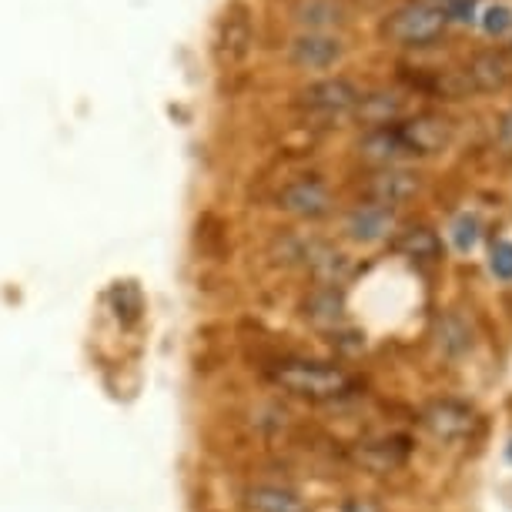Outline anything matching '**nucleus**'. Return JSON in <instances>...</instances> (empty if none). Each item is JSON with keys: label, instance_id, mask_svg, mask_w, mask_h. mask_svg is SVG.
I'll return each mask as SVG.
<instances>
[{"label": "nucleus", "instance_id": "f257e3e1", "mask_svg": "<svg viewBox=\"0 0 512 512\" xmlns=\"http://www.w3.org/2000/svg\"><path fill=\"white\" fill-rule=\"evenodd\" d=\"M272 379L282 385V392L295 395V399H305V402H318V405L342 402V399H349V395H355V379L342 365H332V362L288 359L275 365Z\"/></svg>", "mask_w": 512, "mask_h": 512}, {"label": "nucleus", "instance_id": "f03ea898", "mask_svg": "<svg viewBox=\"0 0 512 512\" xmlns=\"http://www.w3.org/2000/svg\"><path fill=\"white\" fill-rule=\"evenodd\" d=\"M449 17L442 7L432 4H405L382 21V37L399 47H425L439 41Z\"/></svg>", "mask_w": 512, "mask_h": 512}, {"label": "nucleus", "instance_id": "7ed1b4c3", "mask_svg": "<svg viewBox=\"0 0 512 512\" xmlns=\"http://www.w3.org/2000/svg\"><path fill=\"white\" fill-rule=\"evenodd\" d=\"M255 44V27H251V11L241 0H231V4L221 11L218 31H215V54L221 64H241Z\"/></svg>", "mask_w": 512, "mask_h": 512}, {"label": "nucleus", "instance_id": "20e7f679", "mask_svg": "<svg viewBox=\"0 0 512 512\" xmlns=\"http://www.w3.org/2000/svg\"><path fill=\"white\" fill-rule=\"evenodd\" d=\"M362 91L355 88L345 77H325V81L308 84L302 91V108L312 114H325V118H342V114H352L355 104H359Z\"/></svg>", "mask_w": 512, "mask_h": 512}, {"label": "nucleus", "instance_id": "39448f33", "mask_svg": "<svg viewBox=\"0 0 512 512\" xmlns=\"http://www.w3.org/2000/svg\"><path fill=\"white\" fill-rule=\"evenodd\" d=\"M422 425L442 442H459L476 429V412L459 399H439L422 409Z\"/></svg>", "mask_w": 512, "mask_h": 512}, {"label": "nucleus", "instance_id": "423d86ee", "mask_svg": "<svg viewBox=\"0 0 512 512\" xmlns=\"http://www.w3.org/2000/svg\"><path fill=\"white\" fill-rule=\"evenodd\" d=\"M399 134L409 148V158H425V154H436L452 141V124L439 114H415V118L399 121Z\"/></svg>", "mask_w": 512, "mask_h": 512}, {"label": "nucleus", "instance_id": "0eeeda50", "mask_svg": "<svg viewBox=\"0 0 512 512\" xmlns=\"http://www.w3.org/2000/svg\"><path fill=\"white\" fill-rule=\"evenodd\" d=\"M278 208L295 218H305V221L325 218L328 211H332V191H328L325 181H318V178H298L288 188H282Z\"/></svg>", "mask_w": 512, "mask_h": 512}, {"label": "nucleus", "instance_id": "6e6552de", "mask_svg": "<svg viewBox=\"0 0 512 512\" xmlns=\"http://www.w3.org/2000/svg\"><path fill=\"white\" fill-rule=\"evenodd\" d=\"M342 54H345V47L338 37L318 34V31H302L292 44H288L292 64L305 67V71H328V67H335L342 61Z\"/></svg>", "mask_w": 512, "mask_h": 512}, {"label": "nucleus", "instance_id": "1a4fd4ad", "mask_svg": "<svg viewBox=\"0 0 512 512\" xmlns=\"http://www.w3.org/2000/svg\"><path fill=\"white\" fill-rule=\"evenodd\" d=\"M419 175L415 171H405V168H379L372 171L369 181H365V198L375 201V205H385V208H395L402 201H409L419 195Z\"/></svg>", "mask_w": 512, "mask_h": 512}, {"label": "nucleus", "instance_id": "9d476101", "mask_svg": "<svg viewBox=\"0 0 512 512\" xmlns=\"http://www.w3.org/2000/svg\"><path fill=\"white\" fill-rule=\"evenodd\" d=\"M395 228V211L385 205H375V201H365V205H355L349 215H345V235L359 245H375V241L389 238Z\"/></svg>", "mask_w": 512, "mask_h": 512}, {"label": "nucleus", "instance_id": "9b49d317", "mask_svg": "<svg viewBox=\"0 0 512 512\" xmlns=\"http://www.w3.org/2000/svg\"><path fill=\"white\" fill-rule=\"evenodd\" d=\"M359 154L365 161L379 164V168H392L395 161L409 158V148H405L402 134H399V121L385 124V128H369L359 141Z\"/></svg>", "mask_w": 512, "mask_h": 512}, {"label": "nucleus", "instance_id": "f8f14e48", "mask_svg": "<svg viewBox=\"0 0 512 512\" xmlns=\"http://www.w3.org/2000/svg\"><path fill=\"white\" fill-rule=\"evenodd\" d=\"M506 81H509V67L499 54H492V51L472 57L469 67L462 71V91L489 94V91H499Z\"/></svg>", "mask_w": 512, "mask_h": 512}, {"label": "nucleus", "instance_id": "ddd939ff", "mask_svg": "<svg viewBox=\"0 0 512 512\" xmlns=\"http://www.w3.org/2000/svg\"><path fill=\"white\" fill-rule=\"evenodd\" d=\"M402 111H405V101L399 98V94L375 91V94H362L352 114L362 124H369V128H385V124L402 121Z\"/></svg>", "mask_w": 512, "mask_h": 512}, {"label": "nucleus", "instance_id": "4468645a", "mask_svg": "<svg viewBox=\"0 0 512 512\" xmlns=\"http://www.w3.org/2000/svg\"><path fill=\"white\" fill-rule=\"evenodd\" d=\"M355 459H359L369 472H392V469L405 466V459H409V442L399 436L365 442V446L355 452Z\"/></svg>", "mask_w": 512, "mask_h": 512}, {"label": "nucleus", "instance_id": "2eb2a0df", "mask_svg": "<svg viewBox=\"0 0 512 512\" xmlns=\"http://www.w3.org/2000/svg\"><path fill=\"white\" fill-rule=\"evenodd\" d=\"M395 251H399L402 258H409L415 265H432L442 258V241L432 228H409L402 231L399 238H395Z\"/></svg>", "mask_w": 512, "mask_h": 512}, {"label": "nucleus", "instance_id": "dca6fc26", "mask_svg": "<svg viewBox=\"0 0 512 512\" xmlns=\"http://www.w3.org/2000/svg\"><path fill=\"white\" fill-rule=\"evenodd\" d=\"M305 318H312L322 328H338L345 322V298L335 285H322L308 295L305 302Z\"/></svg>", "mask_w": 512, "mask_h": 512}, {"label": "nucleus", "instance_id": "f3484780", "mask_svg": "<svg viewBox=\"0 0 512 512\" xmlns=\"http://www.w3.org/2000/svg\"><path fill=\"white\" fill-rule=\"evenodd\" d=\"M248 512H308L305 499L282 486H255L245 496Z\"/></svg>", "mask_w": 512, "mask_h": 512}, {"label": "nucleus", "instance_id": "a211bd4d", "mask_svg": "<svg viewBox=\"0 0 512 512\" xmlns=\"http://www.w3.org/2000/svg\"><path fill=\"white\" fill-rule=\"evenodd\" d=\"M295 21L302 24L305 31L328 34V27L345 21V11H342V4H338V0H298Z\"/></svg>", "mask_w": 512, "mask_h": 512}, {"label": "nucleus", "instance_id": "6ab92c4d", "mask_svg": "<svg viewBox=\"0 0 512 512\" xmlns=\"http://www.w3.org/2000/svg\"><path fill=\"white\" fill-rule=\"evenodd\" d=\"M308 265H312V272L322 278V285H342L345 275L352 272L349 255L332 251V248H322V245H318L315 251H308Z\"/></svg>", "mask_w": 512, "mask_h": 512}, {"label": "nucleus", "instance_id": "aec40b11", "mask_svg": "<svg viewBox=\"0 0 512 512\" xmlns=\"http://www.w3.org/2000/svg\"><path fill=\"white\" fill-rule=\"evenodd\" d=\"M439 349L446 355H462L472 349V332L459 315L439 318Z\"/></svg>", "mask_w": 512, "mask_h": 512}, {"label": "nucleus", "instance_id": "412c9836", "mask_svg": "<svg viewBox=\"0 0 512 512\" xmlns=\"http://www.w3.org/2000/svg\"><path fill=\"white\" fill-rule=\"evenodd\" d=\"M111 305H114V315H118L124 325H134L144 312L141 288L134 282H118L111 288Z\"/></svg>", "mask_w": 512, "mask_h": 512}, {"label": "nucleus", "instance_id": "4be33fe9", "mask_svg": "<svg viewBox=\"0 0 512 512\" xmlns=\"http://www.w3.org/2000/svg\"><path fill=\"white\" fill-rule=\"evenodd\" d=\"M479 235H482V228L476 215H459L452 221V245H456V251H462V255H469V251L479 245Z\"/></svg>", "mask_w": 512, "mask_h": 512}, {"label": "nucleus", "instance_id": "5701e85b", "mask_svg": "<svg viewBox=\"0 0 512 512\" xmlns=\"http://www.w3.org/2000/svg\"><path fill=\"white\" fill-rule=\"evenodd\" d=\"M482 31L489 37H502L512 31V7L506 4H492L486 14H482Z\"/></svg>", "mask_w": 512, "mask_h": 512}, {"label": "nucleus", "instance_id": "b1692460", "mask_svg": "<svg viewBox=\"0 0 512 512\" xmlns=\"http://www.w3.org/2000/svg\"><path fill=\"white\" fill-rule=\"evenodd\" d=\"M489 268L502 282H512V241H496L489 251Z\"/></svg>", "mask_w": 512, "mask_h": 512}, {"label": "nucleus", "instance_id": "393cba45", "mask_svg": "<svg viewBox=\"0 0 512 512\" xmlns=\"http://www.w3.org/2000/svg\"><path fill=\"white\" fill-rule=\"evenodd\" d=\"M496 141H499V148L512 154V108L502 114L499 118V128H496Z\"/></svg>", "mask_w": 512, "mask_h": 512}, {"label": "nucleus", "instance_id": "a878e982", "mask_svg": "<svg viewBox=\"0 0 512 512\" xmlns=\"http://www.w3.org/2000/svg\"><path fill=\"white\" fill-rule=\"evenodd\" d=\"M446 4H476V0H446Z\"/></svg>", "mask_w": 512, "mask_h": 512}, {"label": "nucleus", "instance_id": "bb28decb", "mask_svg": "<svg viewBox=\"0 0 512 512\" xmlns=\"http://www.w3.org/2000/svg\"><path fill=\"white\" fill-rule=\"evenodd\" d=\"M506 459H509V466H512V442H509V446H506Z\"/></svg>", "mask_w": 512, "mask_h": 512}]
</instances>
